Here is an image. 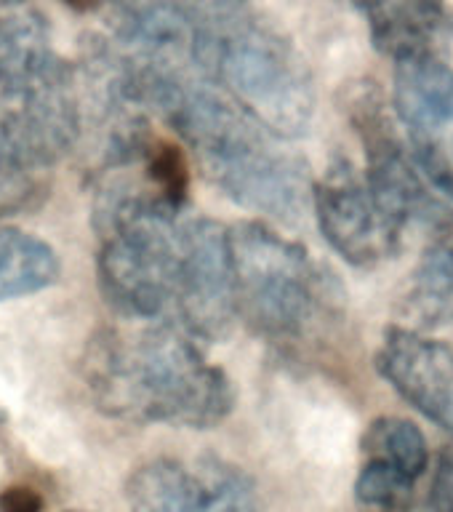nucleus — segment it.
Returning a JSON list of instances; mask_svg holds the SVG:
<instances>
[{"instance_id":"nucleus-1","label":"nucleus","mask_w":453,"mask_h":512,"mask_svg":"<svg viewBox=\"0 0 453 512\" xmlns=\"http://www.w3.org/2000/svg\"><path fill=\"white\" fill-rule=\"evenodd\" d=\"M136 99L190 144L203 174L230 200L288 222L310 208L312 179L304 160L278 150L275 136L256 126L198 67L142 72Z\"/></svg>"},{"instance_id":"nucleus-2","label":"nucleus","mask_w":453,"mask_h":512,"mask_svg":"<svg viewBox=\"0 0 453 512\" xmlns=\"http://www.w3.org/2000/svg\"><path fill=\"white\" fill-rule=\"evenodd\" d=\"M83 379L94 406L123 422L208 430L235 406L227 374L174 320L131 336L102 328L86 347Z\"/></svg>"},{"instance_id":"nucleus-3","label":"nucleus","mask_w":453,"mask_h":512,"mask_svg":"<svg viewBox=\"0 0 453 512\" xmlns=\"http://www.w3.org/2000/svg\"><path fill=\"white\" fill-rule=\"evenodd\" d=\"M198 70L275 139H299L315 118L307 64L243 0H179Z\"/></svg>"},{"instance_id":"nucleus-4","label":"nucleus","mask_w":453,"mask_h":512,"mask_svg":"<svg viewBox=\"0 0 453 512\" xmlns=\"http://www.w3.org/2000/svg\"><path fill=\"white\" fill-rule=\"evenodd\" d=\"M96 230L102 235L99 286L107 304L128 320H168L182 259L179 208L147 184L115 179L96 198Z\"/></svg>"},{"instance_id":"nucleus-5","label":"nucleus","mask_w":453,"mask_h":512,"mask_svg":"<svg viewBox=\"0 0 453 512\" xmlns=\"http://www.w3.org/2000/svg\"><path fill=\"white\" fill-rule=\"evenodd\" d=\"M0 126L40 168H51L80 134L70 67L46 19L22 0L0 3Z\"/></svg>"},{"instance_id":"nucleus-6","label":"nucleus","mask_w":453,"mask_h":512,"mask_svg":"<svg viewBox=\"0 0 453 512\" xmlns=\"http://www.w3.org/2000/svg\"><path fill=\"white\" fill-rule=\"evenodd\" d=\"M230 248L238 318L275 344L310 334L331 299L310 254L264 222L230 227Z\"/></svg>"},{"instance_id":"nucleus-7","label":"nucleus","mask_w":453,"mask_h":512,"mask_svg":"<svg viewBox=\"0 0 453 512\" xmlns=\"http://www.w3.org/2000/svg\"><path fill=\"white\" fill-rule=\"evenodd\" d=\"M392 107L422 176L453 200V70L440 56L395 62Z\"/></svg>"},{"instance_id":"nucleus-8","label":"nucleus","mask_w":453,"mask_h":512,"mask_svg":"<svg viewBox=\"0 0 453 512\" xmlns=\"http://www.w3.org/2000/svg\"><path fill=\"white\" fill-rule=\"evenodd\" d=\"M176 323L198 342H219L238 320L230 227L214 219L184 224L176 278Z\"/></svg>"},{"instance_id":"nucleus-9","label":"nucleus","mask_w":453,"mask_h":512,"mask_svg":"<svg viewBox=\"0 0 453 512\" xmlns=\"http://www.w3.org/2000/svg\"><path fill=\"white\" fill-rule=\"evenodd\" d=\"M312 208L323 238L344 262L374 267L398 254L406 235L384 214L368 190L363 171L336 158L318 182H312Z\"/></svg>"},{"instance_id":"nucleus-10","label":"nucleus","mask_w":453,"mask_h":512,"mask_svg":"<svg viewBox=\"0 0 453 512\" xmlns=\"http://www.w3.org/2000/svg\"><path fill=\"white\" fill-rule=\"evenodd\" d=\"M376 371L406 400L443 430L453 432V350L406 326H392L376 352Z\"/></svg>"},{"instance_id":"nucleus-11","label":"nucleus","mask_w":453,"mask_h":512,"mask_svg":"<svg viewBox=\"0 0 453 512\" xmlns=\"http://www.w3.org/2000/svg\"><path fill=\"white\" fill-rule=\"evenodd\" d=\"M368 22L371 43L395 62L440 56L453 40V11L446 0H347Z\"/></svg>"},{"instance_id":"nucleus-12","label":"nucleus","mask_w":453,"mask_h":512,"mask_svg":"<svg viewBox=\"0 0 453 512\" xmlns=\"http://www.w3.org/2000/svg\"><path fill=\"white\" fill-rule=\"evenodd\" d=\"M398 326L435 331L453 326V219L440 227L414 272L408 275L398 304Z\"/></svg>"},{"instance_id":"nucleus-13","label":"nucleus","mask_w":453,"mask_h":512,"mask_svg":"<svg viewBox=\"0 0 453 512\" xmlns=\"http://www.w3.org/2000/svg\"><path fill=\"white\" fill-rule=\"evenodd\" d=\"M363 448V467L355 478V510L358 512H414L416 483L427 467L400 459L387 448Z\"/></svg>"},{"instance_id":"nucleus-14","label":"nucleus","mask_w":453,"mask_h":512,"mask_svg":"<svg viewBox=\"0 0 453 512\" xmlns=\"http://www.w3.org/2000/svg\"><path fill=\"white\" fill-rule=\"evenodd\" d=\"M59 272V256L46 240L19 227L0 230V302L54 286Z\"/></svg>"},{"instance_id":"nucleus-15","label":"nucleus","mask_w":453,"mask_h":512,"mask_svg":"<svg viewBox=\"0 0 453 512\" xmlns=\"http://www.w3.org/2000/svg\"><path fill=\"white\" fill-rule=\"evenodd\" d=\"M128 512H195L192 464L152 459L136 467L126 483Z\"/></svg>"},{"instance_id":"nucleus-16","label":"nucleus","mask_w":453,"mask_h":512,"mask_svg":"<svg viewBox=\"0 0 453 512\" xmlns=\"http://www.w3.org/2000/svg\"><path fill=\"white\" fill-rule=\"evenodd\" d=\"M195 472V512H267L254 480L224 459H200Z\"/></svg>"},{"instance_id":"nucleus-17","label":"nucleus","mask_w":453,"mask_h":512,"mask_svg":"<svg viewBox=\"0 0 453 512\" xmlns=\"http://www.w3.org/2000/svg\"><path fill=\"white\" fill-rule=\"evenodd\" d=\"M46 190V168H40L0 126V219L35 206Z\"/></svg>"},{"instance_id":"nucleus-18","label":"nucleus","mask_w":453,"mask_h":512,"mask_svg":"<svg viewBox=\"0 0 453 512\" xmlns=\"http://www.w3.org/2000/svg\"><path fill=\"white\" fill-rule=\"evenodd\" d=\"M136 163L144 168V182L158 198H163L168 206L182 211L187 192H190V166L184 160V152L171 144L168 139L152 134L142 147V155Z\"/></svg>"},{"instance_id":"nucleus-19","label":"nucleus","mask_w":453,"mask_h":512,"mask_svg":"<svg viewBox=\"0 0 453 512\" xmlns=\"http://www.w3.org/2000/svg\"><path fill=\"white\" fill-rule=\"evenodd\" d=\"M419 512H453V451H443Z\"/></svg>"},{"instance_id":"nucleus-20","label":"nucleus","mask_w":453,"mask_h":512,"mask_svg":"<svg viewBox=\"0 0 453 512\" xmlns=\"http://www.w3.org/2000/svg\"><path fill=\"white\" fill-rule=\"evenodd\" d=\"M43 510V499L38 491L27 486L6 488L0 494V512H40Z\"/></svg>"},{"instance_id":"nucleus-21","label":"nucleus","mask_w":453,"mask_h":512,"mask_svg":"<svg viewBox=\"0 0 453 512\" xmlns=\"http://www.w3.org/2000/svg\"><path fill=\"white\" fill-rule=\"evenodd\" d=\"M64 3L75 11H94V8L104 6V0H64Z\"/></svg>"},{"instance_id":"nucleus-22","label":"nucleus","mask_w":453,"mask_h":512,"mask_svg":"<svg viewBox=\"0 0 453 512\" xmlns=\"http://www.w3.org/2000/svg\"><path fill=\"white\" fill-rule=\"evenodd\" d=\"M70 512H80V510H70Z\"/></svg>"}]
</instances>
